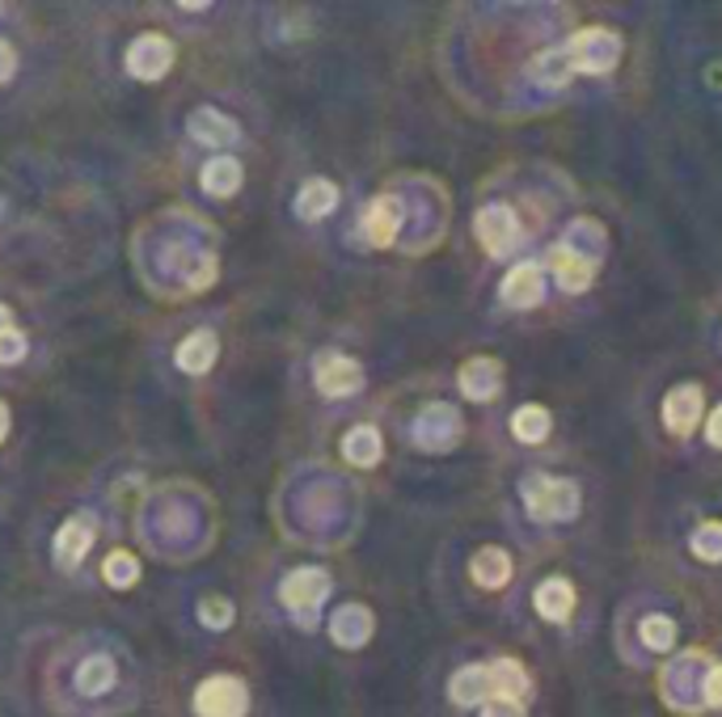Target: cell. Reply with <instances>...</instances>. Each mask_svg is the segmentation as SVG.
<instances>
[{
  "label": "cell",
  "mask_w": 722,
  "mask_h": 717,
  "mask_svg": "<svg viewBox=\"0 0 722 717\" xmlns=\"http://www.w3.org/2000/svg\"><path fill=\"white\" fill-rule=\"evenodd\" d=\"M520 494H524V506H529L532 519H541V524H566L579 515V485L571 477H550V473H532L524 477L520 485Z\"/></svg>",
  "instance_id": "6da1fadb"
},
{
  "label": "cell",
  "mask_w": 722,
  "mask_h": 717,
  "mask_svg": "<svg viewBox=\"0 0 722 717\" xmlns=\"http://www.w3.org/2000/svg\"><path fill=\"white\" fill-rule=\"evenodd\" d=\"M562 51H566L574 72L604 77L621 63V34L604 30V26H588V30H574L571 39L562 42Z\"/></svg>",
  "instance_id": "7a4b0ae2"
},
{
  "label": "cell",
  "mask_w": 722,
  "mask_h": 717,
  "mask_svg": "<svg viewBox=\"0 0 722 717\" xmlns=\"http://www.w3.org/2000/svg\"><path fill=\"white\" fill-rule=\"evenodd\" d=\"M325 595H330V574L321 566H300L279 583V599H283V608L297 616L300 629H313Z\"/></svg>",
  "instance_id": "3957f363"
},
{
  "label": "cell",
  "mask_w": 722,
  "mask_h": 717,
  "mask_svg": "<svg viewBox=\"0 0 722 717\" xmlns=\"http://www.w3.org/2000/svg\"><path fill=\"white\" fill-rule=\"evenodd\" d=\"M410 435H414V443L423 452H452L461 443V435H465V422H461V414L448 401H431L427 410H419Z\"/></svg>",
  "instance_id": "277c9868"
},
{
  "label": "cell",
  "mask_w": 722,
  "mask_h": 717,
  "mask_svg": "<svg viewBox=\"0 0 722 717\" xmlns=\"http://www.w3.org/2000/svg\"><path fill=\"white\" fill-rule=\"evenodd\" d=\"M194 714L199 717H245L250 714V688L237 675H212L194 693Z\"/></svg>",
  "instance_id": "5b68a950"
},
{
  "label": "cell",
  "mask_w": 722,
  "mask_h": 717,
  "mask_svg": "<svg viewBox=\"0 0 722 717\" xmlns=\"http://www.w3.org/2000/svg\"><path fill=\"white\" fill-rule=\"evenodd\" d=\"M473 232H478V241H482V250L490 257H508L515 250V241H520V224H515V211L508 203H490L473 215Z\"/></svg>",
  "instance_id": "8992f818"
},
{
  "label": "cell",
  "mask_w": 722,
  "mask_h": 717,
  "mask_svg": "<svg viewBox=\"0 0 722 717\" xmlns=\"http://www.w3.org/2000/svg\"><path fill=\"white\" fill-rule=\"evenodd\" d=\"M313 384H318L325 397H351L363 388V367L351 355H339V351H325L313 363Z\"/></svg>",
  "instance_id": "52a82bcc"
},
{
  "label": "cell",
  "mask_w": 722,
  "mask_h": 717,
  "mask_svg": "<svg viewBox=\"0 0 722 717\" xmlns=\"http://www.w3.org/2000/svg\"><path fill=\"white\" fill-rule=\"evenodd\" d=\"M93 536H98V519L89 515V511H77L72 519H64V527L56 532V541H51V553H56V566L60 569H77L86 562L89 545H93Z\"/></svg>",
  "instance_id": "ba28073f"
},
{
  "label": "cell",
  "mask_w": 722,
  "mask_h": 717,
  "mask_svg": "<svg viewBox=\"0 0 722 717\" xmlns=\"http://www.w3.org/2000/svg\"><path fill=\"white\" fill-rule=\"evenodd\" d=\"M173 68V42L161 34H140L128 47V72L140 81H161Z\"/></svg>",
  "instance_id": "9c48e42d"
},
{
  "label": "cell",
  "mask_w": 722,
  "mask_h": 717,
  "mask_svg": "<svg viewBox=\"0 0 722 717\" xmlns=\"http://www.w3.org/2000/svg\"><path fill=\"white\" fill-rule=\"evenodd\" d=\"M398 229H402V199H398V194L372 199L368 211H363V236H368V245L389 250V245L398 241Z\"/></svg>",
  "instance_id": "30bf717a"
},
{
  "label": "cell",
  "mask_w": 722,
  "mask_h": 717,
  "mask_svg": "<svg viewBox=\"0 0 722 717\" xmlns=\"http://www.w3.org/2000/svg\"><path fill=\"white\" fill-rule=\"evenodd\" d=\"M550 271H553V279H558L562 292L579 295V292L592 287L595 262H588V253H579L571 241H562V245H553V253H550Z\"/></svg>",
  "instance_id": "8fae6325"
},
{
  "label": "cell",
  "mask_w": 722,
  "mask_h": 717,
  "mask_svg": "<svg viewBox=\"0 0 722 717\" xmlns=\"http://www.w3.org/2000/svg\"><path fill=\"white\" fill-rule=\"evenodd\" d=\"M503 304L508 309H537L541 300H545V271L537 266V262H520V266H511L508 279H503Z\"/></svg>",
  "instance_id": "7c38bea8"
},
{
  "label": "cell",
  "mask_w": 722,
  "mask_h": 717,
  "mask_svg": "<svg viewBox=\"0 0 722 717\" xmlns=\"http://www.w3.org/2000/svg\"><path fill=\"white\" fill-rule=\"evenodd\" d=\"M705 658L701 654H684V658H676L668 671H663V700L676 709L680 700V688H689V696H693V705H705V696H701V688H705Z\"/></svg>",
  "instance_id": "4fadbf2b"
},
{
  "label": "cell",
  "mask_w": 722,
  "mask_h": 717,
  "mask_svg": "<svg viewBox=\"0 0 722 717\" xmlns=\"http://www.w3.org/2000/svg\"><path fill=\"white\" fill-rule=\"evenodd\" d=\"M372 629H377V616L372 608H363V604H342L334 616H330V637H334V646L342 650H360L372 642Z\"/></svg>",
  "instance_id": "5bb4252c"
},
{
  "label": "cell",
  "mask_w": 722,
  "mask_h": 717,
  "mask_svg": "<svg viewBox=\"0 0 722 717\" xmlns=\"http://www.w3.org/2000/svg\"><path fill=\"white\" fill-rule=\"evenodd\" d=\"M457 384H461V393H465L469 401H494L503 393V363L494 355H473L465 367H461Z\"/></svg>",
  "instance_id": "9a60e30c"
},
{
  "label": "cell",
  "mask_w": 722,
  "mask_h": 717,
  "mask_svg": "<svg viewBox=\"0 0 722 717\" xmlns=\"http://www.w3.org/2000/svg\"><path fill=\"white\" fill-rule=\"evenodd\" d=\"M701 410H705V397H701L698 384H676L663 397V426L672 435H689L693 426H701Z\"/></svg>",
  "instance_id": "2e32d148"
},
{
  "label": "cell",
  "mask_w": 722,
  "mask_h": 717,
  "mask_svg": "<svg viewBox=\"0 0 722 717\" xmlns=\"http://www.w3.org/2000/svg\"><path fill=\"white\" fill-rule=\"evenodd\" d=\"M215 355H220V337H215L212 330H194V334L182 337L178 351H173L178 367H182L187 376H203V372H212Z\"/></svg>",
  "instance_id": "e0dca14e"
},
{
  "label": "cell",
  "mask_w": 722,
  "mask_h": 717,
  "mask_svg": "<svg viewBox=\"0 0 722 717\" xmlns=\"http://www.w3.org/2000/svg\"><path fill=\"white\" fill-rule=\"evenodd\" d=\"M187 131H191V140H199V144H212V148H229L237 144V123L229 119V114H220L215 105H199L191 114V123H187Z\"/></svg>",
  "instance_id": "ac0fdd59"
},
{
  "label": "cell",
  "mask_w": 722,
  "mask_h": 717,
  "mask_svg": "<svg viewBox=\"0 0 722 717\" xmlns=\"http://www.w3.org/2000/svg\"><path fill=\"white\" fill-rule=\"evenodd\" d=\"M448 696H452V705H461V709H482L490 700V667H482V663L461 667V671L448 679Z\"/></svg>",
  "instance_id": "d6986e66"
},
{
  "label": "cell",
  "mask_w": 722,
  "mask_h": 717,
  "mask_svg": "<svg viewBox=\"0 0 722 717\" xmlns=\"http://www.w3.org/2000/svg\"><path fill=\"white\" fill-rule=\"evenodd\" d=\"M469 574H473V583L487 590H499L511 583V553L499 545H487L473 553V562H469Z\"/></svg>",
  "instance_id": "ffe728a7"
},
{
  "label": "cell",
  "mask_w": 722,
  "mask_h": 717,
  "mask_svg": "<svg viewBox=\"0 0 722 717\" xmlns=\"http://www.w3.org/2000/svg\"><path fill=\"white\" fill-rule=\"evenodd\" d=\"M532 608L541 612L545 620H553V625H566L574 612V587L566 578H545L541 587L532 590Z\"/></svg>",
  "instance_id": "44dd1931"
},
{
  "label": "cell",
  "mask_w": 722,
  "mask_h": 717,
  "mask_svg": "<svg viewBox=\"0 0 722 717\" xmlns=\"http://www.w3.org/2000/svg\"><path fill=\"white\" fill-rule=\"evenodd\" d=\"M529 693H532V679L515 658H494L490 663V696H503V700H520L524 705Z\"/></svg>",
  "instance_id": "7402d4cb"
},
{
  "label": "cell",
  "mask_w": 722,
  "mask_h": 717,
  "mask_svg": "<svg viewBox=\"0 0 722 717\" xmlns=\"http://www.w3.org/2000/svg\"><path fill=\"white\" fill-rule=\"evenodd\" d=\"M339 208V186L330 178H309L297 194V215L300 220H325L330 211Z\"/></svg>",
  "instance_id": "603a6c76"
},
{
  "label": "cell",
  "mask_w": 722,
  "mask_h": 717,
  "mask_svg": "<svg viewBox=\"0 0 722 717\" xmlns=\"http://www.w3.org/2000/svg\"><path fill=\"white\" fill-rule=\"evenodd\" d=\"M384 443H381V431L377 426H351L347 435H342V461H351L355 468H372V464L381 461Z\"/></svg>",
  "instance_id": "cb8c5ba5"
},
{
  "label": "cell",
  "mask_w": 722,
  "mask_h": 717,
  "mask_svg": "<svg viewBox=\"0 0 722 717\" xmlns=\"http://www.w3.org/2000/svg\"><path fill=\"white\" fill-rule=\"evenodd\" d=\"M241 182H245V169H241V161H233V156H215V161L203 165V190L215 194V199L237 194Z\"/></svg>",
  "instance_id": "d4e9b609"
},
{
  "label": "cell",
  "mask_w": 722,
  "mask_h": 717,
  "mask_svg": "<svg viewBox=\"0 0 722 717\" xmlns=\"http://www.w3.org/2000/svg\"><path fill=\"white\" fill-rule=\"evenodd\" d=\"M114 679H119V671H114V658L110 654H93V658H86L81 667H77V693L86 696H102L114 688Z\"/></svg>",
  "instance_id": "484cf974"
},
{
  "label": "cell",
  "mask_w": 722,
  "mask_h": 717,
  "mask_svg": "<svg viewBox=\"0 0 722 717\" xmlns=\"http://www.w3.org/2000/svg\"><path fill=\"white\" fill-rule=\"evenodd\" d=\"M550 410L545 405H520L511 414V435L520 443H545L550 440Z\"/></svg>",
  "instance_id": "4316f807"
},
{
  "label": "cell",
  "mask_w": 722,
  "mask_h": 717,
  "mask_svg": "<svg viewBox=\"0 0 722 717\" xmlns=\"http://www.w3.org/2000/svg\"><path fill=\"white\" fill-rule=\"evenodd\" d=\"M571 77H574V68L562 47H558V51H541V55L532 60V81H541L545 89H562Z\"/></svg>",
  "instance_id": "83f0119b"
},
{
  "label": "cell",
  "mask_w": 722,
  "mask_h": 717,
  "mask_svg": "<svg viewBox=\"0 0 722 717\" xmlns=\"http://www.w3.org/2000/svg\"><path fill=\"white\" fill-rule=\"evenodd\" d=\"M102 578H107L114 590H128L140 583V557L128 553V548H114L107 562H102Z\"/></svg>",
  "instance_id": "f1b7e54d"
},
{
  "label": "cell",
  "mask_w": 722,
  "mask_h": 717,
  "mask_svg": "<svg viewBox=\"0 0 722 717\" xmlns=\"http://www.w3.org/2000/svg\"><path fill=\"white\" fill-rule=\"evenodd\" d=\"M642 642L659 654L672 650V646H676V620H672V616H646V620H642Z\"/></svg>",
  "instance_id": "f546056e"
},
{
  "label": "cell",
  "mask_w": 722,
  "mask_h": 717,
  "mask_svg": "<svg viewBox=\"0 0 722 717\" xmlns=\"http://www.w3.org/2000/svg\"><path fill=\"white\" fill-rule=\"evenodd\" d=\"M689 548L698 553L701 562H722V524H701Z\"/></svg>",
  "instance_id": "4dcf8cb0"
},
{
  "label": "cell",
  "mask_w": 722,
  "mask_h": 717,
  "mask_svg": "<svg viewBox=\"0 0 722 717\" xmlns=\"http://www.w3.org/2000/svg\"><path fill=\"white\" fill-rule=\"evenodd\" d=\"M199 620L215 633L229 629V625H233V604H229L224 595H208V599H199Z\"/></svg>",
  "instance_id": "1f68e13d"
},
{
  "label": "cell",
  "mask_w": 722,
  "mask_h": 717,
  "mask_svg": "<svg viewBox=\"0 0 722 717\" xmlns=\"http://www.w3.org/2000/svg\"><path fill=\"white\" fill-rule=\"evenodd\" d=\"M26 355V334L18 325H9V330H0V363H22Z\"/></svg>",
  "instance_id": "d6a6232c"
},
{
  "label": "cell",
  "mask_w": 722,
  "mask_h": 717,
  "mask_svg": "<svg viewBox=\"0 0 722 717\" xmlns=\"http://www.w3.org/2000/svg\"><path fill=\"white\" fill-rule=\"evenodd\" d=\"M482 717H529V714H524V705H520V700H503V696H490L487 705H482Z\"/></svg>",
  "instance_id": "836d02e7"
},
{
  "label": "cell",
  "mask_w": 722,
  "mask_h": 717,
  "mask_svg": "<svg viewBox=\"0 0 722 717\" xmlns=\"http://www.w3.org/2000/svg\"><path fill=\"white\" fill-rule=\"evenodd\" d=\"M701 696H705L710 709H722V663H714V667L705 671V688H701Z\"/></svg>",
  "instance_id": "e575fe53"
},
{
  "label": "cell",
  "mask_w": 722,
  "mask_h": 717,
  "mask_svg": "<svg viewBox=\"0 0 722 717\" xmlns=\"http://www.w3.org/2000/svg\"><path fill=\"white\" fill-rule=\"evenodd\" d=\"M13 72H18V51H13L9 42L0 39V84L13 81Z\"/></svg>",
  "instance_id": "d590c367"
},
{
  "label": "cell",
  "mask_w": 722,
  "mask_h": 717,
  "mask_svg": "<svg viewBox=\"0 0 722 717\" xmlns=\"http://www.w3.org/2000/svg\"><path fill=\"white\" fill-rule=\"evenodd\" d=\"M705 440H710V447H722V405L710 410V418H705Z\"/></svg>",
  "instance_id": "8d00e7d4"
},
{
  "label": "cell",
  "mask_w": 722,
  "mask_h": 717,
  "mask_svg": "<svg viewBox=\"0 0 722 717\" xmlns=\"http://www.w3.org/2000/svg\"><path fill=\"white\" fill-rule=\"evenodd\" d=\"M4 435H9V405L0 401V443H4Z\"/></svg>",
  "instance_id": "74e56055"
},
{
  "label": "cell",
  "mask_w": 722,
  "mask_h": 717,
  "mask_svg": "<svg viewBox=\"0 0 722 717\" xmlns=\"http://www.w3.org/2000/svg\"><path fill=\"white\" fill-rule=\"evenodd\" d=\"M13 325V313H9V304H0V330H9Z\"/></svg>",
  "instance_id": "f35d334b"
}]
</instances>
